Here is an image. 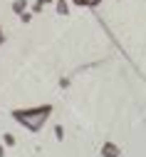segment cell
<instances>
[{"instance_id":"1","label":"cell","mask_w":146,"mask_h":157,"mask_svg":"<svg viewBox=\"0 0 146 157\" xmlns=\"http://www.w3.org/2000/svg\"><path fill=\"white\" fill-rule=\"evenodd\" d=\"M50 112H52V107H50V105H40V107H32V110H15V112H12V117H15L17 122H23L27 130L37 132L40 127L45 125V120L50 117Z\"/></svg>"},{"instance_id":"2","label":"cell","mask_w":146,"mask_h":157,"mask_svg":"<svg viewBox=\"0 0 146 157\" xmlns=\"http://www.w3.org/2000/svg\"><path fill=\"white\" fill-rule=\"evenodd\" d=\"M99 3H101V0H74V5H82V8H94Z\"/></svg>"}]
</instances>
